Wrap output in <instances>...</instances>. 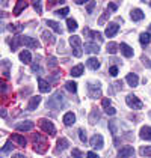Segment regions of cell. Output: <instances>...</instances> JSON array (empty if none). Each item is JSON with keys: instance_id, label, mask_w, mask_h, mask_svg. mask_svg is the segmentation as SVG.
I'll return each instance as SVG.
<instances>
[{"instance_id": "277c9868", "label": "cell", "mask_w": 151, "mask_h": 158, "mask_svg": "<svg viewBox=\"0 0 151 158\" xmlns=\"http://www.w3.org/2000/svg\"><path fill=\"white\" fill-rule=\"evenodd\" d=\"M39 128H41L44 133H47L49 135H54V134H56V128H54V125H53L49 119H41V121H39Z\"/></svg>"}, {"instance_id": "4dcf8cb0", "label": "cell", "mask_w": 151, "mask_h": 158, "mask_svg": "<svg viewBox=\"0 0 151 158\" xmlns=\"http://www.w3.org/2000/svg\"><path fill=\"white\" fill-rule=\"evenodd\" d=\"M42 38H44V41L47 42V44H54V36L51 35L50 32H42Z\"/></svg>"}, {"instance_id": "8d00e7d4", "label": "cell", "mask_w": 151, "mask_h": 158, "mask_svg": "<svg viewBox=\"0 0 151 158\" xmlns=\"http://www.w3.org/2000/svg\"><path fill=\"white\" fill-rule=\"evenodd\" d=\"M68 12H70V8H62V9H58V11H56V15L65 17V15H68Z\"/></svg>"}, {"instance_id": "4316f807", "label": "cell", "mask_w": 151, "mask_h": 158, "mask_svg": "<svg viewBox=\"0 0 151 158\" xmlns=\"http://www.w3.org/2000/svg\"><path fill=\"white\" fill-rule=\"evenodd\" d=\"M83 68H85L83 65H76L74 68L71 69V73H70V74H71L73 77H80V75L83 74Z\"/></svg>"}, {"instance_id": "11a10c76", "label": "cell", "mask_w": 151, "mask_h": 158, "mask_svg": "<svg viewBox=\"0 0 151 158\" xmlns=\"http://www.w3.org/2000/svg\"><path fill=\"white\" fill-rule=\"evenodd\" d=\"M12 158H24V155L23 154H14Z\"/></svg>"}, {"instance_id": "f35d334b", "label": "cell", "mask_w": 151, "mask_h": 158, "mask_svg": "<svg viewBox=\"0 0 151 158\" xmlns=\"http://www.w3.org/2000/svg\"><path fill=\"white\" fill-rule=\"evenodd\" d=\"M47 65H49V68H54V66L58 65V59H56V57H50L49 62H47Z\"/></svg>"}, {"instance_id": "1f68e13d", "label": "cell", "mask_w": 151, "mask_h": 158, "mask_svg": "<svg viewBox=\"0 0 151 158\" xmlns=\"http://www.w3.org/2000/svg\"><path fill=\"white\" fill-rule=\"evenodd\" d=\"M67 26H68V30L70 32H74L76 29H77V21H76L74 18H68L67 20Z\"/></svg>"}, {"instance_id": "d4e9b609", "label": "cell", "mask_w": 151, "mask_h": 158, "mask_svg": "<svg viewBox=\"0 0 151 158\" xmlns=\"http://www.w3.org/2000/svg\"><path fill=\"white\" fill-rule=\"evenodd\" d=\"M47 26L51 27L56 33H62V27H61L59 23H56V21H53V20H47Z\"/></svg>"}, {"instance_id": "7a4b0ae2", "label": "cell", "mask_w": 151, "mask_h": 158, "mask_svg": "<svg viewBox=\"0 0 151 158\" xmlns=\"http://www.w3.org/2000/svg\"><path fill=\"white\" fill-rule=\"evenodd\" d=\"M70 44H71V48H73V54L76 57H80L82 53H83V48H82V39L74 35V36L70 38Z\"/></svg>"}, {"instance_id": "e0dca14e", "label": "cell", "mask_w": 151, "mask_h": 158, "mask_svg": "<svg viewBox=\"0 0 151 158\" xmlns=\"http://www.w3.org/2000/svg\"><path fill=\"white\" fill-rule=\"evenodd\" d=\"M26 6H27V2L18 0V2L15 3V8H14V15H20V14L23 12V9H26Z\"/></svg>"}, {"instance_id": "f5cc1de1", "label": "cell", "mask_w": 151, "mask_h": 158, "mask_svg": "<svg viewBox=\"0 0 151 158\" xmlns=\"http://www.w3.org/2000/svg\"><path fill=\"white\" fill-rule=\"evenodd\" d=\"M2 63H3V65H6V66H9V63H8V60H3ZM3 73H5V75H6V77L9 75V71H8V69H3Z\"/></svg>"}, {"instance_id": "f6af8a7d", "label": "cell", "mask_w": 151, "mask_h": 158, "mask_svg": "<svg viewBox=\"0 0 151 158\" xmlns=\"http://www.w3.org/2000/svg\"><path fill=\"white\" fill-rule=\"evenodd\" d=\"M107 9H110L112 12H115V11L118 9V3H115V2H110V3H109V6H107Z\"/></svg>"}, {"instance_id": "f1b7e54d", "label": "cell", "mask_w": 151, "mask_h": 158, "mask_svg": "<svg viewBox=\"0 0 151 158\" xmlns=\"http://www.w3.org/2000/svg\"><path fill=\"white\" fill-rule=\"evenodd\" d=\"M9 92V85L3 80V78H0V94L2 95H6Z\"/></svg>"}, {"instance_id": "bcb514c9", "label": "cell", "mask_w": 151, "mask_h": 158, "mask_svg": "<svg viewBox=\"0 0 151 158\" xmlns=\"http://www.w3.org/2000/svg\"><path fill=\"white\" fill-rule=\"evenodd\" d=\"M95 116H97V118H98V119H100V113H98V111H97V110L94 109L92 110V119H91V123H94V122H95Z\"/></svg>"}, {"instance_id": "cb8c5ba5", "label": "cell", "mask_w": 151, "mask_h": 158, "mask_svg": "<svg viewBox=\"0 0 151 158\" xmlns=\"http://www.w3.org/2000/svg\"><path fill=\"white\" fill-rule=\"evenodd\" d=\"M39 102H41V97L37 95V97H32L30 98V101H29V110H35L39 106Z\"/></svg>"}, {"instance_id": "74e56055", "label": "cell", "mask_w": 151, "mask_h": 158, "mask_svg": "<svg viewBox=\"0 0 151 158\" xmlns=\"http://www.w3.org/2000/svg\"><path fill=\"white\" fill-rule=\"evenodd\" d=\"M8 29H9V30H12V32H17V35H18V33L23 30V26H12V24H9V26H8Z\"/></svg>"}, {"instance_id": "6da1fadb", "label": "cell", "mask_w": 151, "mask_h": 158, "mask_svg": "<svg viewBox=\"0 0 151 158\" xmlns=\"http://www.w3.org/2000/svg\"><path fill=\"white\" fill-rule=\"evenodd\" d=\"M47 106H49L50 109H62V107H65V99H63V95L61 94V92L54 94L53 97L49 98Z\"/></svg>"}, {"instance_id": "d6986e66", "label": "cell", "mask_w": 151, "mask_h": 158, "mask_svg": "<svg viewBox=\"0 0 151 158\" xmlns=\"http://www.w3.org/2000/svg\"><path fill=\"white\" fill-rule=\"evenodd\" d=\"M119 48H121V53L124 54V57H132L133 56V48L130 45H127L126 42L119 44Z\"/></svg>"}, {"instance_id": "5bb4252c", "label": "cell", "mask_w": 151, "mask_h": 158, "mask_svg": "<svg viewBox=\"0 0 151 158\" xmlns=\"http://www.w3.org/2000/svg\"><path fill=\"white\" fill-rule=\"evenodd\" d=\"M126 81L128 83V86H132V87H136V86H138V83H139V77L135 73H130V74H127Z\"/></svg>"}, {"instance_id": "6f0895ef", "label": "cell", "mask_w": 151, "mask_h": 158, "mask_svg": "<svg viewBox=\"0 0 151 158\" xmlns=\"http://www.w3.org/2000/svg\"><path fill=\"white\" fill-rule=\"evenodd\" d=\"M0 30H2V26H0Z\"/></svg>"}, {"instance_id": "7402d4cb", "label": "cell", "mask_w": 151, "mask_h": 158, "mask_svg": "<svg viewBox=\"0 0 151 158\" xmlns=\"http://www.w3.org/2000/svg\"><path fill=\"white\" fill-rule=\"evenodd\" d=\"M76 122V114L73 113V111H68V113H65V116H63V123L65 125H73Z\"/></svg>"}, {"instance_id": "2e32d148", "label": "cell", "mask_w": 151, "mask_h": 158, "mask_svg": "<svg viewBox=\"0 0 151 158\" xmlns=\"http://www.w3.org/2000/svg\"><path fill=\"white\" fill-rule=\"evenodd\" d=\"M68 146H70V142H68L65 137L59 139V140H58V145H56V152H58V154H59V152H62V151H65Z\"/></svg>"}, {"instance_id": "d6a6232c", "label": "cell", "mask_w": 151, "mask_h": 158, "mask_svg": "<svg viewBox=\"0 0 151 158\" xmlns=\"http://www.w3.org/2000/svg\"><path fill=\"white\" fill-rule=\"evenodd\" d=\"M88 36L91 38V39H94V41H97V42H101V41H103V36H101L98 32H89Z\"/></svg>"}, {"instance_id": "9c48e42d", "label": "cell", "mask_w": 151, "mask_h": 158, "mask_svg": "<svg viewBox=\"0 0 151 158\" xmlns=\"http://www.w3.org/2000/svg\"><path fill=\"white\" fill-rule=\"evenodd\" d=\"M119 30V24L118 23H109V26L106 27V36L107 38H113Z\"/></svg>"}, {"instance_id": "f546056e", "label": "cell", "mask_w": 151, "mask_h": 158, "mask_svg": "<svg viewBox=\"0 0 151 158\" xmlns=\"http://www.w3.org/2000/svg\"><path fill=\"white\" fill-rule=\"evenodd\" d=\"M12 149H14V145H12V142L9 140V142H6V145L3 146L2 149H0V154L3 155V154H8V152H12Z\"/></svg>"}, {"instance_id": "ffe728a7", "label": "cell", "mask_w": 151, "mask_h": 158, "mask_svg": "<svg viewBox=\"0 0 151 158\" xmlns=\"http://www.w3.org/2000/svg\"><path fill=\"white\" fill-rule=\"evenodd\" d=\"M9 140H11V142H15L18 146H26V143H27L26 139L23 137V135H20V134H12Z\"/></svg>"}, {"instance_id": "e575fe53", "label": "cell", "mask_w": 151, "mask_h": 158, "mask_svg": "<svg viewBox=\"0 0 151 158\" xmlns=\"http://www.w3.org/2000/svg\"><path fill=\"white\" fill-rule=\"evenodd\" d=\"M116 51H118V44H115V42H109V45H107V53L115 54Z\"/></svg>"}, {"instance_id": "60d3db41", "label": "cell", "mask_w": 151, "mask_h": 158, "mask_svg": "<svg viewBox=\"0 0 151 158\" xmlns=\"http://www.w3.org/2000/svg\"><path fill=\"white\" fill-rule=\"evenodd\" d=\"M107 17H109V9H107V11H106V12H104V14H103V15L100 17L98 23H100V24H104V23H106V18H107Z\"/></svg>"}, {"instance_id": "b9f144b4", "label": "cell", "mask_w": 151, "mask_h": 158, "mask_svg": "<svg viewBox=\"0 0 151 158\" xmlns=\"http://www.w3.org/2000/svg\"><path fill=\"white\" fill-rule=\"evenodd\" d=\"M79 137H80V140L85 143V142H88V139H86V133L83 131V130H79Z\"/></svg>"}, {"instance_id": "603a6c76", "label": "cell", "mask_w": 151, "mask_h": 158, "mask_svg": "<svg viewBox=\"0 0 151 158\" xmlns=\"http://www.w3.org/2000/svg\"><path fill=\"white\" fill-rule=\"evenodd\" d=\"M20 60L23 62V63H30L32 62V54H30L29 50H23L20 53Z\"/></svg>"}, {"instance_id": "3957f363", "label": "cell", "mask_w": 151, "mask_h": 158, "mask_svg": "<svg viewBox=\"0 0 151 158\" xmlns=\"http://www.w3.org/2000/svg\"><path fill=\"white\" fill-rule=\"evenodd\" d=\"M32 139L35 140V151L37 152H44L47 149V140L41 134H33Z\"/></svg>"}, {"instance_id": "f907efd6", "label": "cell", "mask_w": 151, "mask_h": 158, "mask_svg": "<svg viewBox=\"0 0 151 158\" xmlns=\"http://www.w3.org/2000/svg\"><path fill=\"white\" fill-rule=\"evenodd\" d=\"M86 157H88V158H98V155H97L95 152H92V151H91V152H88V154H86Z\"/></svg>"}, {"instance_id": "680465c9", "label": "cell", "mask_w": 151, "mask_h": 158, "mask_svg": "<svg viewBox=\"0 0 151 158\" xmlns=\"http://www.w3.org/2000/svg\"><path fill=\"white\" fill-rule=\"evenodd\" d=\"M150 5H151V2H150Z\"/></svg>"}, {"instance_id": "ac0fdd59", "label": "cell", "mask_w": 151, "mask_h": 158, "mask_svg": "<svg viewBox=\"0 0 151 158\" xmlns=\"http://www.w3.org/2000/svg\"><path fill=\"white\" fill-rule=\"evenodd\" d=\"M130 17H132V20L133 21H140V20H144V17H145V14L142 12L140 9H138V8H135L132 12H130Z\"/></svg>"}, {"instance_id": "c3c4849f", "label": "cell", "mask_w": 151, "mask_h": 158, "mask_svg": "<svg viewBox=\"0 0 151 158\" xmlns=\"http://www.w3.org/2000/svg\"><path fill=\"white\" fill-rule=\"evenodd\" d=\"M94 8H95V2H89L88 3V6H86V11H88L89 14L94 11Z\"/></svg>"}, {"instance_id": "681fc988", "label": "cell", "mask_w": 151, "mask_h": 158, "mask_svg": "<svg viewBox=\"0 0 151 158\" xmlns=\"http://www.w3.org/2000/svg\"><path fill=\"white\" fill-rule=\"evenodd\" d=\"M0 116H2V118H6V116H8V111H6L5 107H0Z\"/></svg>"}, {"instance_id": "7bdbcfd3", "label": "cell", "mask_w": 151, "mask_h": 158, "mask_svg": "<svg viewBox=\"0 0 151 158\" xmlns=\"http://www.w3.org/2000/svg\"><path fill=\"white\" fill-rule=\"evenodd\" d=\"M33 8H35V11L38 14H42V9H41V2L38 0V2H33Z\"/></svg>"}, {"instance_id": "30bf717a", "label": "cell", "mask_w": 151, "mask_h": 158, "mask_svg": "<svg viewBox=\"0 0 151 158\" xmlns=\"http://www.w3.org/2000/svg\"><path fill=\"white\" fill-rule=\"evenodd\" d=\"M38 87H39V92H41V94H49L51 90L50 83L45 81L44 78H38Z\"/></svg>"}, {"instance_id": "ab89813d", "label": "cell", "mask_w": 151, "mask_h": 158, "mask_svg": "<svg viewBox=\"0 0 151 158\" xmlns=\"http://www.w3.org/2000/svg\"><path fill=\"white\" fill-rule=\"evenodd\" d=\"M118 73H119V71H118V66H110V68H109V74H110L112 77H116Z\"/></svg>"}, {"instance_id": "7dc6e473", "label": "cell", "mask_w": 151, "mask_h": 158, "mask_svg": "<svg viewBox=\"0 0 151 158\" xmlns=\"http://www.w3.org/2000/svg\"><path fill=\"white\" fill-rule=\"evenodd\" d=\"M73 157L74 158H82L83 157V154L80 152V149H73Z\"/></svg>"}, {"instance_id": "52a82bcc", "label": "cell", "mask_w": 151, "mask_h": 158, "mask_svg": "<svg viewBox=\"0 0 151 158\" xmlns=\"http://www.w3.org/2000/svg\"><path fill=\"white\" fill-rule=\"evenodd\" d=\"M133 155H135V148L133 146H124V148L119 149L116 158H130V157H133Z\"/></svg>"}, {"instance_id": "ba28073f", "label": "cell", "mask_w": 151, "mask_h": 158, "mask_svg": "<svg viewBox=\"0 0 151 158\" xmlns=\"http://www.w3.org/2000/svg\"><path fill=\"white\" fill-rule=\"evenodd\" d=\"M20 44H24L26 47H30V48H38L39 47V42L37 39L29 36H20Z\"/></svg>"}, {"instance_id": "9f6ffc18", "label": "cell", "mask_w": 151, "mask_h": 158, "mask_svg": "<svg viewBox=\"0 0 151 158\" xmlns=\"http://www.w3.org/2000/svg\"><path fill=\"white\" fill-rule=\"evenodd\" d=\"M5 17H8V14L3 12V11H0V18H5Z\"/></svg>"}, {"instance_id": "d590c367", "label": "cell", "mask_w": 151, "mask_h": 158, "mask_svg": "<svg viewBox=\"0 0 151 158\" xmlns=\"http://www.w3.org/2000/svg\"><path fill=\"white\" fill-rule=\"evenodd\" d=\"M140 154L144 157H151V146H145V148H140Z\"/></svg>"}, {"instance_id": "83f0119b", "label": "cell", "mask_w": 151, "mask_h": 158, "mask_svg": "<svg viewBox=\"0 0 151 158\" xmlns=\"http://www.w3.org/2000/svg\"><path fill=\"white\" fill-rule=\"evenodd\" d=\"M86 65H88L91 69H98V68H100V62L97 60L95 57H89L88 62H86Z\"/></svg>"}, {"instance_id": "816d5d0a", "label": "cell", "mask_w": 151, "mask_h": 158, "mask_svg": "<svg viewBox=\"0 0 151 158\" xmlns=\"http://www.w3.org/2000/svg\"><path fill=\"white\" fill-rule=\"evenodd\" d=\"M142 62H144V63H145L148 68H151V60H150V59H147V57H142Z\"/></svg>"}, {"instance_id": "9a60e30c", "label": "cell", "mask_w": 151, "mask_h": 158, "mask_svg": "<svg viewBox=\"0 0 151 158\" xmlns=\"http://www.w3.org/2000/svg\"><path fill=\"white\" fill-rule=\"evenodd\" d=\"M85 53H92V54H97L98 51H100V47L95 44V42H88V44H85Z\"/></svg>"}, {"instance_id": "8fae6325", "label": "cell", "mask_w": 151, "mask_h": 158, "mask_svg": "<svg viewBox=\"0 0 151 158\" xmlns=\"http://www.w3.org/2000/svg\"><path fill=\"white\" fill-rule=\"evenodd\" d=\"M91 146L94 148V149H101L103 148V135L100 134H95V135H92V139H91Z\"/></svg>"}, {"instance_id": "836d02e7", "label": "cell", "mask_w": 151, "mask_h": 158, "mask_svg": "<svg viewBox=\"0 0 151 158\" xmlns=\"http://www.w3.org/2000/svg\"><path fill=\"white\" fill-rule=\"evenodd\" d=\"M65 87H67V90H70V92H73V94L77 92V85H76V81H68V83L65 85Z\"/></svg>"}, {"instance_id": "4fadbf2b", "label": "cell", "mask_w": 151, "mask_h": 158, "mask_svg": "<svg viewBox=\"0 0 151 158\" xmlns=\"http://www.w3.org/2000/svg\"><path fill=\"white\" fill-rule=\"evenodd\" d=\"M101 104H103V109H104V111H106L107 114L113 116V114L116 113V110H115V109L112 107V106H110V99H109V98H103Z\"/></svg>"}, {"instance_id": "db71d44e", "label": "cell", "mask_w": 151, "mask_h": 158, "mask_svg": "<svg viewBox=\"0 0 151 158\" xmlns=\"http://www.w3.org/2000/svg\"><path fill=\"white\" fill-rule=\"evenodd\" d=\"M32 71H33V73H39V65H37V63H35V65L32 66Z\"/></svg>"}, {"instance_id": "5b68a950", "label": "cell", "mask_w": 151, "mask_h": 158, "mask_svg": "<svg viewBox=\"0 0 151 158\" xmlns=\"http://www.w3.org/2000/svg\"><path fill=\"white\" fill-rule=\"evenodd\" d=\"M126 102H127V106L133 110H140L142 106H144L142 101H140L138 97H135V95H128V97L126 98Z\"/></svg>"}, {"instance_id": "ee69618b", "label": "cell", "mask_w": 151, "mask_h": 158, "mask_svg": "<svg viewBox=\"0 0 151 158\" xmlns=\"http://www.w3.org/2000/svg\"><path fill=\"white\" fill-rule=\"evenodd\" d=\"M109 128H110V133L112 134H116V127H115V119L109 122Z\"/></svg>"}, {"instance_id": "7c38bea8", "label": "cell", "mask_w": 151, "mask_h": 158, "mask_svg": "<svg viewBox=\"0 0 151 158\" xmlns=\"http://www.w3.org/2000/svg\"><path fill=\"white\" fill-rule=\"evenodd\" d=\"M15 130H18V131H30V130H33V122L30 121L20 122V123L15 125Z\"/></svg>"}, {"instance_id": "44dd1931", "label": "cell", "mask_w": 151, "mask_h": 158, "mask_svg": "<svg viewBox=\"0 0 151 158\" xmlns=\"http://www.w3.org/2000/svg\"><path fill=\"white\" fill-rule=\"evenodd\" d=\"M139 135H140V139H144V140H151V127H142Z\"/></svg>"}, {"instance_id": "8992f818", "label": "cell", "mask_w": 151, "mask_h": 158, "mask_svg": "<svg viewBox=\"0 0 151 158\" xmlns=\"http://www.w3.org/2000/svg\"><path fill=\"white\" fill-rule=\"evenodd\" d=\"M88 94L91 98H98L101 95L100 83H89L88 85Z\"/></svg>"}, {"instance_id": "484cf974", "label": "cell", "mask_w": 151, "mask_h": 158, "mask_svg": "<svg viewBox=\"0 0 151 158\" xmlns=\"http://www.w3.org/2000/svg\"><path fill=\"white\" fill-rule=\"evenodd\" d=\"M151 41V35L148 32H144V33H140V36H139V42L142 44V45H147V44H150Z\"/></svg>"}]
</instances>
